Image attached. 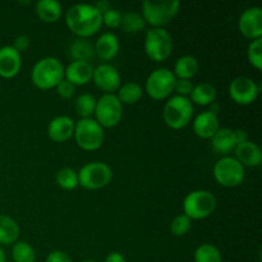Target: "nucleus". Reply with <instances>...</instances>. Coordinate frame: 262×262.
Listing matches in <instances>:
<instances>
[{
  "instance_id": "obj_15",
  "label": "nucleus",
  "mask_w": 262,
  "mask_h": 262,
  "mask_svg": "<svg viewBox=\"0 0 262 262\" xmlns=\"http://www.w3.org/2000/svg\"><path fill=\"white\" fill-rule=\"evenodd\" d=\"M22 68L20 54L12 45L0 48V77L5 79L14 78Z\"/></svg>"
},
{
  "instance_id": "obj_3",
  "label": "nucleus",
  "mask_w": 262,
  "mask_h": 262,
  "mask_svg": "<svg viewBox=\"0 0 262 262\" xmlns=\"http://www.w3.org/2000/svg\"><path fill=\"white\" fill-rule=\"evenodd\" d=\"M179 5L177 0H145L141 15L146 25L152 26V28H164L178 14Z\"/></svg>"
},
{
  "instance_id": "obj_8",
  "label": "nucleus",
  "mask_w": 262,
  "mask_h": 262,
  "mask_svg": "<svg viewBox=\"0 0 262 262\" xmlns=\"http://www.w3.org/2000/svg\"><path fill=\"white\" fill-rule=\"evenodd\" d=\"M145 53L152 61L160 63L170 56L173 38L165 28H151L145 36Z\"/></svg>"
},
{
  "instance_id": "obj_21",
  "label": "nucleus",
  "mask_w": 262,
  "mask_h": 262,
  "mask_svg": "<svg viewBox=\"0 0 262 262\" xmlns=\"http://www.w3.org/2000/svg\"><path fill=\"white\" fill-rule=\"evenodd\" d=\"M237 146L234 130L230 128H219L216 133L211 138V147L216 154L223 156H228L232 151H234Z\"/></svg>"
},
{
  "instance_id": "obj_41",
  "label": "nucleus",
  "mask_w": 262,
  "mask_h": 262,
  "mask_svg": "<svg viewBox=\"0 0 262 262\" xmlns=\"http://www.w3.org/2000/svg\"><path fill=\"white\" fill-rule=\"evenodd\" d=\"M234 136H235V141H237V145L238 143H243L246 142V141H248V135L242 129L234 130Z\"/></svg>"
},
{
  "instance_id": "obj_44",
  "label": "nucleus",
  "mask_w": 262,
  "mask_h": 262,
  "mask_svg": "<svg viewBox=\"0 0 262 262\" xmlns=\"http://www.w3.org/2000/svg\"><path fill=\"white\" fill-rule=\"evenodd\" d=\"M0 262H7V260H5L4 251L2 250V247H0Z\"/></svg>"
},
{
  "instance_id": "obj_32",
  "label": "nucleus",
  "mask_w": 262,
  "mask_h": 262,
  "mask_svg": "<svg viewBox=\"0 0 262 262\" xmlns=\"http://www.w3.org/2000/svg\"><path fill=\"white\" fill-rule=\"evenodd\" d=\"M55 181L56 184L66 191H73L78 187V176L77 171L72 168H61L56 173Z\"/></svg>"
},
{
  "instance_id": "obj_18",
  "label": "nucleus",
  "mask_w": 262,
  "mask_h": 262,
  "mask_svg": "<svg viewBox=\"0 0 262 262\" xmlns=\"http://www.w3.org/2000/svg\"><path fill=\"white\" fill-rule=\"evenodd\" d=\"M95 56L102 61H110L118 55L119 51V40L118 36L113 32H105L99 36L94 43Z\"/></svg>"
},
{
  "instance_id": "obj_39",
  "label": "nucleus",
  "mask_w": 262,
  "mask_h": 262,
  "mask_svg": "<svg viewBox=\"0 0 262 262\" xmlns=\"http://www.w3.org/2000/svg\"><path fill=\"white\" fill-rule=\"evenodd\" d=\"M46 262H73L72 258L67 255L63 251H53L51 253H49Z\"/></svg>"
},
{
  "instance_id": "obj_7",
  "label": "nucleus",
  "mask_w": 262,
  "mask_h": 262,
  "mask_svg": "<svg viewBox=\"0 0 262 262\" xmlns=\"http://www.w3.org/2000/svg\"><path fill=\"white\" fill-rule=\"evenodd\" d=\"M78 186L90 191H97L110 183L113 178V171L107 164L101 161H92L79 169Z\"/></svg>"
},
{
  "instance_id": "obj_30",
  "label": "nucleus",
  "mask_w": 262,
  "mask_h": 262,
  "mask_svg": "<svg viewBox=\"0 0 262 262\" xmlns=\"http://www.w3.org/2000/svg\"><path fill=\"white\" fill-rule=\"evenodd\" d=\"M194 262H223L222 252L214 245L204 243L194 251Z\"/></svg>"
},
{
  "instance_id": "obj_9",
  "label": "nucleus",
  "mask_w": 262,
  "mask_h": 262,
  "mask_svg": "<svg viewBox=\"0 0 262 262\" xmlns=\"http://www.w3.org/2000/svg\"><path fill=\"white\" fill-rule=\"evenodd\" d=\"M214 178L220 186L225 188H234L242 184L245 179V168L242 164L233 156H222L219 160L215 163Z\"/></svg>"
},
{
  "instance_id": "obj_25",
  "label": "nucleus",
  "mask_w": 262,
  "mask_h": 262,
  "mask_svg": "<svg viewBox=\"0 0 262 262\" xmlns=\"http://www.w3.org/2000/svg\"><path fill=\"white\" fill-rule=\"evenodd\" d=\"M189 101L192 105L196 104L199 106H207V105L215 102L216 99V90L212 84L207 82H201V83L193 86V90L189 94Z\"/></svg>"
},
{
  "instance_id": "obj_14",
  "label": "nucleus",
  "mask_w": 262,
  "mask_h": 262,
  "mask_svg": "<svg viewBox=\"0 0 262 262\" xmlns=\"http://www.w3.org/2000/svg\"><path fill=\"white\" fill-rule=\"evenodd\" d=\"M238 30L250 40L262 38V9L260 7L247 8L241 14L238 20Z\"/></svg>"
},
{
  "instance_id": "obj_4",
  "label": "nucleus",
  "mask_w": 262,
  "mask_h": 262,
  "mask_svg": "<svg viewBox=\"0 0 262 262\" xmlns=\"http://www.w3.org/2000/svg\"><path fill=\"white\" fill-rule=\"evenodd\" d=\"M193 117V105L188 97L170 96L164 105L163 118L165 124L171 129H183Z\"/></svg>"
},
{
  "instance_id": "obj_28",
  "label": "nucleus",
  "mask_w": 262,
  "mask_h": 262,
  "mask_svg": "<svg viewBox=\"0 0 262 262\" xmlns=\"http://www.w3.org/2000/svg\"><path fill=\"white\" fill-rule=\"evenodd\" d=\"M146 22L137 12H125L122 14L120 28L127 33H137L145 28Z\"/></svg>"
},
{
  "instance_id": "obj_2",
  "label": "nucleus",
  "mask_w": 262,
  "mask_h": 262,
  "mask_svg": "<svg viewBox=\"0 0 262 262\" xmlns=\"http://www.w3.org/2000/svg\"><path fill=\"white\" fill-rule=\"evenodd\" d=\"M64 78V67L59 59L46 56L40 59L31 71V81L40 90L55 89Z\"/></svg>"
},
{
  "instance_id": "obj_16",
  "label": "nucleus",
  "mask_w": 262,
  "mask_h": 262,
  "mask_svg": "<svg viewBox=\"0 0 262 262\" xmlns=\"http://www.w3.org/2000/svg\"><path fill=\"white\" fill-rule=\"evenodd\" d=\"M74 122L68 115H58L53 118L48 125V136L53 142L61 143L73 137Z\"/></svg>"
},
{
  "instance_id": "obj_40",
  "label": "nucleus",
  "mask_w": 262,
  "mask_h": 262,
  "mask_svg": "<svg viewBox=\"0 0 262 262\" xmlns=\"http://www.w3.org/2000/svg\"><path fill=\"white\" fill-rule=\"evenodd\" d=\"M104 262H125V258L120 252H110Z\"/></svg>"
},
{
  "instance_id": "obj_34",
  "label": "nucleus",
  "mask_w": 262,
  "mask_h": 262,
  "mask_svg": "<svg viewBox=\"0 0 262 262\" xmlns=\"http://www.w3.org/2000/svg\"><path fill=\"white\" fill-rule=\"evenodd\" d=\"M192 225V220L188 216H186L184 214L178 215L173 219L170 224V232L171 234L176 235V237H183L187 233L189 232Z\"/></svg>"
},
{
  "instance_id": "obj_43",
  "label": "nucleus",
  "mask_w": 262,
  "mask_h": 262,
  "mask_svg": "<svg viewBox=\"0 0 262 262\" xmlns=\"http://www.w3.org/2000/svg\"><path fill=\"white\" fill-rule=\"evenodd\" d=\"M220 109H222V107H220V105H219V104H216V102H212V104H210V109H209V112L214 113V114H216V115H217V113L220 112Z\"/></svg>"
},
{
  "instance_id": "obj_36",
  "label": "nucleus",
  "mask_w": 262,
  "mask_h": 262,
  "mask_svg": "<svg viewBox=\"0 0 262 262\" xmlns=\"http://www.w3.org/2000/svg\"><path fill=\"white\" fill-rule=\"evenodd\" d=\"M192 90H193V83L191 82V79H176L174 92H176L177 96L188 97Z\"/></svg>"
},
{
  "instance_id": "obj_24",
  "label": "nucleus",
  "mask_w": 262,
  "mask_h": 262,
  "mask_svg": "<svg viewBox=\"0 0 262 262\" xmlns=\"http://www.w3.org/2000/svg\"><path fill=\"white\" fill-rule=\"evenodd\" d=\"M200 69L199 60L192 55H183L177 59L173 72L177 79H192Z\"/></svg>"
},
{
  "instance_id": "obj_17",
  "label": "nucleus",
  "mask_w": 262,
  "mask_h": 262,
  "mask_svg": "<svg viewBox=\"0 0 262 262\" xmlns=\"http://www.w3.org/2000/svg\"><path fill=\"white\" fill-rule=\"evenodd\" d=\"M192 127H193V132L197 137L202 138V140H211L212 136L220 128L219 117L209 110H205L194 118Z\"/></svg>"
},
{
  "instance_id": "obj_31",
  "label": "nucleus",
  "mask_w": 262,
  "mask_h": 262,
  "mask_svg": "<svg viewBox=\"0 0 262 262\" xmlns=\"http://www.w3.org/2000/svg\"><path fill=\"white\" fill-rule=\"evenodd\" d=\"M12 257L14 262H35L36 252L30 243L17 241L13 245Z\"/></svg>"
},
{
  "instance_id": "obj_42",
  "label": "nucleus",
  "mask_w": 262,
  "mask_h": 262,
  "mask_svg": "<svg viewBox=\"0 0 262 262\" xmlns=\"http://www.w3.org/2000/svg\"><path fill=\"white\" fill-rule=\"evenodd\" d=\"M95 7L97 8V10H99L100 13H105L106 12V10H109V9H112V5H110V3L109 2H105V0H101V2H99V3H96V4H94Z\"/></svg>"
},
{
  "instance_id": "obj_22",
  "label": "nucleus",
  "mask_w": 262,
  "mask_h": 262,
  "mask_svg": "<svg viewBox=\"0 0 262 262\" xmlns=\"http://www.w3.org/2000/svg\"><path fill=\"white\" fill-rule=\"evenodd\" d=\"M67 54L71 56L72 61H86V63H90L95 58L94 43L90 42L87 38L78 37L69 45Z\"/></svg>"
},
{
  "instance_id": "obj_29",
  "label": "nucleus",
  "mask_w": 262,
  "mask_h": 262,
  "mask_svg": "<svg viewBox=\"0 0 262 262\" xmlns=\"http://www.w3.org/2000/svg\"><path fill=\"white\" fill-rule=\"evenodd\" d=\"M96 107V99L91 94H81L74 100V109L81 119L91 118Z\"/></svg>"
},
{
  "instance_id": "obj_20",
  "label": "nucleus",
  "mask_w": 262,
  "mask_h": 262,
  "mask_svg": "<svg viewBox=\"0 0 262 262\" xmlns=\"http://www.w3.org/2000/svg\"><path fill=\"white\" fill-rule=\"evenodd\" d=\"M234 158L242 164V166H258L262 161L261 148L257 143L252 141H246L243 143H238L234 148Z\"/></svg>"
},
{
  "instance_id": "obj_26",
  "label": "nucleus",
  "mask_w": 262,
  "mask_h": 262,
  "mask_svg": "<svg viewBox=\"0 0 262 262\" xmlns=\"http://www.w3.org/2000/svg\"><path fill=\"white\" fill-rule=\"evenodd\" d=\"M19 225L13 217L0 214V245H14L19 238Z\"/></svg>"
},
{
  "instance_id": "obj_35",
  "label": "nucleus",
  "mask_w": 262,
  "mask_h": 262,
  "mask_svg": "<svg viewBox=\"0 0 262 262\" xmlns=\"http://www.w3.org/2000/svg\"><path fill=\"white\" fill-rule=\"evenodd\" d=\"M102 25L106 26L109 28H118L120 27V20H122V14L118 12L117 9L112 8V9L106 10L101 14Z\"/></svg>"
},
{
  "instance_id": "obj_27",
  "label": "nucleus",
  "mask_w": 262,
  "mask_h": 262,
  "mask_svg": "<svg viewBox=\"0 0 262 262\" xmlns=\"http://www.w3.org/2000/svg\"><path fill=\"white\" fill-rule=\"evenodd\" d=\"M142 94L143 90L140 84L136 82H127L119 87L117 97L122 105H133L142 97Z\"/></svg>"
},
{
  "instance_id": "obj_11",
  "label": "nucleus",
  "mask_w": 262,
  "mask_h": 262,
  "mask_svg": "<svg viewBox=\"0 0 262 262\" xmlns=\"http://www.w3.org/2000/svg\"><path fill=\"white\" fill-rule=\"evenodd\" d=\"M94 115L95 120L102 128H114L122 120L123 105L115 94H104L96 100Z\"/></svg>"
},
{
  "instance_id": "obj_1",
  "label": "nucleus",
  "mask_w": 262,
  "mask_h": 262,
  "mask_svg": "<svg viewBox=\"0 0 262 262\" xmlns=\"http://www.w3.org/2000/svg\"><path fill=\"white\" fill-rule=\"evenodd\" d=\"M66 23L79 38H89L101 28V13L94 4H74L67 12Z\"/></svg>"
},
{
  "instance_id": "obj_23",
  "label": "nucleus",
  "mask_w": 262,
  "mask_h": 262,
  "mask_svg": "<svg viewBox=\"0 0 262 262\" xmlns=\"http://www.w3.org/2000/svg\"><path fill=\"white\" fill-rule=\"evenodd\" d=\"M35 9L37 17L45 23L58 22L63 13L61 4L55 0H40L36 3Z\"/></svg>"
},
{
  "instance_id": "obj_45",
  "label": "nucleus",
  "mask_w": 262,
  "mask_h": 262,
  "mask_svg": "<svg viewBox=\"0 0 262 262\" xmlns=\"http://www.w3.org/2000/svg\"><path fill=\"white\" fill-rule=\"evenodd\" d=\"M81 262H97V261H94V260H84V261H81Z\"/></svg>"
},
{
  "instance_id": "obj_5",
  "label": "nucleus",
  "mask_w": 262,
  "mask_h": 262,
  "mask_svg": "<svg viewBox=\"0 0 262 262\" xmlns=\"http://www.w3.org/2000/svg\"><path fill=\"white\" fill-rule=\"evenodd\" d=\"M216 209V199L205 189L192 191L183 200V214L191 220H202L209 217Z\"/></svg>"
},
{
  "instance_id": "obj_10",
  "label": "nucleus",
  "mask_w": 262,
  "mask_h": 262,
  "mask_svg": "<svg viewBox=\"0 0 262 262\" xmlns=\"http://www.w3.org/2000/svg\"><path fill=\"white\" fill-rule=\"evenodd\" d=\"M176 77L168 68L155 69L148 74L145 83V92L152 100H166L174 92Z\"/></svg>"
},
{
  "instance_id": "obj_13",
  "label": "nucleus",
  "mask_w": 262,
  "mask_h": 262,
  "mask_svg": "<svg viewBox=\"0 0 262 262\" xmlns=\"http://www.w3.org/2000/svg\"><path fill=\"white\" fill-rule=\"evenodd\" d=\"M92 81L95 86L105 94H114L122 86L119 72L109 63H101L94 68Z\"/></svg>"
},
{
  "instance_id": "obj_37",
  "label": "nucleus",
  "mask_w": 262,
  "mask_h": 262,
  "mask_svg": "<svg viewBox=\"0 0 262 262\" xmlns=\"http://www.w3.org/2000/svg\"><path fill=\"white\" fill-rule=\"evenodd\" d=\"M55 90L59 96L63 97V99H71L76 94V86L73 83H71L69 81H67L66 78H63L56 84Z\"/></svg>"
},
{
  "instance_id": "obj_19",
  "label": "nucleus",
  "mask_w": 262,
  "mask_h": 262,
  "mask_svg": "<svg viewBox=\"0 0 262 262\" xmlns=\"http://www.w3.org/2000/svg\"><path fill=\"white\" fill-rule=\"evenodd\" d=\"M94 68L86 61H71L64 68V78L74 86H83L92 79Z\"/></svg>"
},
{
  "instance_id": "obj_6",
  "label": "nucleus",
  "mask_w": 262,
  "mask_h": 262,
  "mask_svg": "<svg viewBox=\"0 0 262 262\" xmlns=\"http://www.w3.org/2000/svg\"><path fill=\"white\" fill-rule=\"evenodd\" d=\"M73 137L78 147L84 151H96L105 140L104 128L92 118L79 119L74 124Z\"/></svg>"
},
{
  "instance_id": "obj_12",
  "label": "nucleus",
  "mask_w": 262,
  "mask_h": 262,
  "mask_svg": "<svg viewBox=\"0 0 262 262\" xmlns=\"http://www.w3.org/2000/svg\"><path fill=\"white\" fill-rule=\"evenodd\" d=\"M229 96L235 104L238 105H251L258 96L260 86L250 77H237L229 84Z\"/></svg>"
},
{
  "instance_id": "obj_33",
  "label": "nucleus",
  "mask_w": 262,
  "mask_h": 262,
  "mask_svg": "<svg viewBox=\"0 0 262 262\" xmlns=\"http://www.w3.org/2000/svg\"><path fill=\"white\" fill-rule=\"evenodd\" d=\"M247 58L251 66L257 71L262 69V38L251 41L247 49Z\"/></svg>"
},
{
  "instance_id": "obj_38",
  "label": "nucleus",
  "mask_w": 262,
  "mask_h": 262,
  "mask_svg": "<svg viewBox=\"0 0 262 262\" xmlns=\"http://www.w3.org/2000/svg\"><path fill=\"white\" fill-rule=\"evenodd\" d=\"M31 45V41H30V37L26 35H20L18 36V37H15L14 42H13V48L15 49V50L18 51V53H22V51H26L28 48H30Z\"/></svg>"
}]
</instances>
